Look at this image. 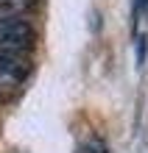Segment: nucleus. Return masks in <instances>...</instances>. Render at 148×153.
I'll return each instance as SVG.
<instances>
[{"label":"nucleus","mask_w":148,"mask_h":153,"mask_svg":"<svg viewBox=\"0 0 148 153\" xmlns=\"http://www.w3.org/2000/svg\"><path fill=\"white\" fill-rule=\"evenodd\" d=\"M36 42V33L28 20L17 14H0V53L25 56Z\"/></svg>","instance_id":"obj_1"},{"label":"nucleus","mask_w":148,"mask_h":153,"mask_svg":"<svg viewBox=\"0 0 148 153\" xmlns=\"http://www.w3.org/2000/svg\"><path fill=\"white\" fill-rule=\"evenodd\" d=\"M34 0H0V14H14V11H25Z\"/></svg>","instance_id":"obj_2"},{"label":"nucleus","mask_w":148,"mask_h":153,"mask_svg":"<svg viewBox=\"0 0 148 153\" xmlns=\"http://www.w3.org/2000/svg\"><path fill=\"white\" fill-rule=\"evenodd\" d=\"M81 153H106V145H104V142H89V145L84 148V150H81Z\"/></svg>","instance_id":"obj_3"},{"label":"nucleus","mask_w":148,"mask_h":153,"mask_svg":"<svg viewBox=\"0 0 148 153\" xmlns=\"http://www.w3.org/2000/svg\"><path fill=\"white\" fill-rule=\"evenodd\" d=\"M145 11H148V0H134V20Z\"/></svg>","instance_id":"obj_4"},{"label":"nucleus","mask_w":148,"mask_h":153,"mask_svg":"<svg viewBox=\"0 0 148 153\" xmlns=\"http://www.w3.org/2000/svg\"><path fill=\"white\" fill-rule=\"evenodd\" d=\"M6 97H8V95H6V92H3V89H0V100H6Z\"/></svg>","instance_id":"obj_5"}]
</instances>
